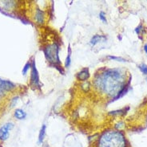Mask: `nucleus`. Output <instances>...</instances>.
<instances>
[{
	"instance_id": "obj_1",
	"label": "nucleus",
	"mask_w": 147,
	"mask_h": 147,
	"mask_svg": "<svg viewBox=\"0 0 147 147\" xmlns=\"http://www.w3.org/2000/svg\"><path fill=\"white\" fill-rule=\"evenodd\" d=\"M125 74L120 69H107L95 79V85L102 93L116 96L122 92L125 85Z\"/></svg>"
},
{
	"instance_id": "obj_2",
	"label": "nucleus",
	"mask_w": 147,
	"mask_h": 147,
	"mask_svg": "<svg viewBox=\"0 0 147 147\" xmlns=\"http://www.w3.org/2000/svg\"><path fill=\"white\" fill-rule=\"evenodd\" d=\"M124 134L118 130H109L100 137L98 147H125Z\"/></svg>"
},
{
	"instance_id": "obj_3",
	"label": "nucleus",
	"mask_w": 147,
	"mask_h": 147,
	"mask_svg": "<svg viewBox=\"0 0 147 147\" xmlns=\"http://www.w3.org/2000/svg\"><path fill=\"white\" fill-rule=\"evenodd\" d=\"M46 54L49 61L53 63H59V48L56 44H52L46 49Z\"/></svg>"
},
{
	"instance_id": "obj_4",
	"label": "nucleus",
	"mask_w": 147,
	"mask_h": 147,
	"mask_svg": "<svg viewBox=\"0 0 147 147\" xmlns=\"http://www.w3.org/2000/svg\"><path fill=\"white\" fill-rule=\"evenodd\" d=\"M14 127L13 123H7L0 128V140L5 141L9 137L10 131Z\"/></svg>"
},
{
	"instance_id": "obj_5",
	"label": "nucleus",
	"mask_w": 147,
	"mask_h": 147,
	"mask_svg": "<svg viewBox=\"0 0 147 147\" xmlns=\"http://www.w3.org/2000/svg\"><path fill=\"white\" fill-rule=\"evenodd\" d=\"M15 88V84L12 82H11L10 80H5L0 79V95L3 94L4 92L12 90Z\"/></svg>"
},
{
	"instance_id": "obj_6",
	"label": "nucleus",
	"mask_w": 147,
	"mask_h": 147,
	"mask_svg": "<svg viewBox=\"0 0 147 147\" xmlns=\"http://www.w3.org/2000/svg\"><path fill=\"white\" fill-rule=\"evenodd\" d=\"M31 83L34 86H38V81H39V78H38V73L37 71V68L35 67V63L33 61V63L31 64Z\"/></svg>"
},
{
	"instance_id": "obj_7",
	"label": "nucleus",
	"mask_w": 147,
	"mask_h": 147,
	"mask_svg": "<svg viewBox=\"0 0 147 147\" xmlns=\"http://www.w3.org/2000/svg\"><path fill=\"white\" fill-rule=\"evenodd\" d=\"M89 75L90 74H89L88 69L87 68L86 69H83L82 71H81L78 74V78L79 80H86L89 77Z\"/></svg>"
},
{
	"instance_id": "obj_8",
	"label": "nucleus",
	"mask_w": 147,
	"mask_h": 147,
	"mask_svg": "<svg viewBox=\"0 0 147 147\" xmlns=\"http://www.w3.org/2000/svg\"><path fill=\"white\" fill-rule=\"evenodd\" d=\"M15 117L17 119H18V120H22V119H24L26 117V113L22 110L18 109V110H15Z\"/></svg>"
},
{
	"instance_id": "obj_9",
	"label": "nucleus",
	"mask_w": 147,
	"mask_h": 147,
	"mask_svg": "<svg viewBox=\"0 0 147 147\" xmlns=\"http://www.w3.org/2000/svg\"><path fill=\"white\" fill-rule=\"evenodd\" d=\"M102 36H101V35H94V37L92 38L91 40H90V44H91V45H95V44H97L98 42H100V40L102 39Z\"/></svg>"
},
{
	"instance_id": "obj_10",
	"label": "nucleus",
	"mask_w": 147,
	"mask_h": 147,
	"mask_svg": "<svg viewBox=\"0 0 147 147\" xmlns=\"http://www.w3.org/2000/svg\"><path fill=\"white\" fill-rule=\"evenodd\" d=\"M36 19L38 23H42V12L39 11V10H38V12H37Z\"/></svg>"
},
{
	"instance_id": "obj_11",
	"label": "nucleus",
	"mask_w": 147,
	"mask_h": 147,
	"mask_svg": "<svg viewBox=\"0 0 147 147\" xmlns=\"http://www.w3.org/2000/svg\"><path fill=\"white\" fill-rule=\"evenodd\" d=\"M46 125H43L42 126V129H41L40 131V134H39V142H42V140H43V138H44V136H45V133H46Z\"/></svg>"
},
{
	"instance_id": "obj_12",
	"label": "nucleus",
	"mask_w": 147,
	"mask_h": 147,
	"mask_svg": "<svg viewBox=\"0 0 147 147\" xmlns=\"http://www.w3.org/2000/svg\"><path fill=\"white\" fill-rule=\"evenodd\" d=\"M30 68H31V64H30V62H27V63L25 64V66H24L23 69H22V74H23V75H26V72H27V71L29 70Z\"/></svg>"
},
{
	"instance_id": "obj_13",
	"label": "nucleus",
	"mask_w": 147,
	"mask_h": 147,
	"mask_svg": "<svg viewBox=\"0 0 147 147\" xmlns=\"http://www.w3.org/2000/svg\"><path fill=\"white\" fill-rule=\"evenodd\" d=\"M139 68L140 70L142 71V73H144V74H147V65L146 64H141V65H139Z\"/></svg>"
},
{
	"instance_id": "obj_14",
	"label": "nucleus",
	"mask_w": 147,
	"mask_h": 147,
	"mask_svg": "<svg viewBox=\"0 0 147 147\" xmlns=\"http://www.w3.org/2000/svg\"><path fill=\"white\" fill-rule=\"evenodd\" d=\"M70 48H69V53H68V56H67V58H66V64H65V66H66V68L67 67H69L70 64Z\"/></svg>"
},
{
	"instance_id": "obj_15",
	"label": "nucleus",
	"mask_w": 147,
	"mask_h": 147,
	"mask_svg": "<svg viewBox=\"0 0 147 147\" xmlns=\"http://www.w3.org/2000/svg\"><path fill=\"white\" fill-rule=\"evenodd\" d=\"M99 18H100V19L102 21V22H104V23H106V22H107V18H106V15H105V13H104L103 12H102L101 13H100Z\"/></svg>"
},
{
	"instance_id": "obj_16",
	"label": "nucleus",
	"mask_w": 147,
	"mask_h": 147,
	"mask_svg": "<svg viewBox=\"0 0 147 147\" xmlns=\"http://www.w3.org/2000/svg\"><path fill=\"white\" fill-rule=\"evenodd\" d=\"M109 59H111V60H117V61H125L124 59H122L121 57H116V56H108Z\"/></svg>"
},
{
	"instance_id": "obj_17",
	"label": "nucleus",
	"mask_w": 147,
	"mask_h": 147,
	"mask_svg": "<svg viewBox=\"0 0 147 147\" xmlns=\"http://www.w3.org/2000/svg\"><path fill=\"white\" fill-rule=\"evenodd\" d=\"M144 49H145V52L147 53V44H146V45L144 46Z\"/></svg>"
},
{
	"instance_id": "obj_18",
	"label": "nucleus",
	"mask_w": 147,
	"mask_h": 147,
	"mask_svg": "<svg viewBox=\"0 0 147 147\" xmlns=\"http://www.w3.org/2000/svg\"><path fill=\"white\" fill-rule=\"evenodd\" d=\"M146 80H147V78H146Z\"/></svg>"
}]
</instances>
